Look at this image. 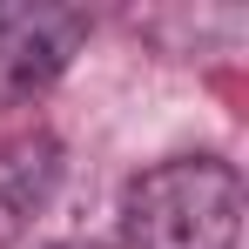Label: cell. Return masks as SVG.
<instances>
[{"instance_id": "obj_3", "label": "cell", "mask_w": 249, "mask_h": 249, "mask_svg": "<svg viewBox=\"0 0 249 249\" xmlns=\"http://www.w3.org/2000/svg\"><path fill=\"white\" fill-rule=\"evenodd\" d=\"M61 142L54 135H14V142H0V249L20 243L34 222H41V209L54 202V189H61Z\"/></svg>"}, {"instance_id": "obj_2", "label": "cell", "mask_w": 249, "mask_h": 249, "mask_svg": "<svg viewBox=\"0 0 249 249\" xmlns=\"http://www.w3.org/2000/svg\"><path fill=\"white\" fill-rule=\"evenodd\" d=\"M88 41V14L68 0H0V108H20L68 74Z\"/></svg>"}, {"instance_id": "obj_1", "label": "cell", "mask_w": 249, "mask_h": 249, "mask_svg": "<svg viewBox=\"0 0 249 249\" xmlns=\"http://www.w3.org/2000/svg\"><path fill=\"white\" fill-rule=\"evenodd\" d=\"M236 236H243V175L215 155L155 162L122 189L128 249H236Z\"/></svg>"}, {"instance_id": "obj_4", "label": "cell", "mask_w": 249, "mask_h": 249, "mask_svg": "<svg viewBox=\"0 0 249 249\" xmlns=\"http://www.w3.org/2000/svg\"><path fill=\"white\" fill-rule=\"evenodd\" d=\"M47 249H88V243H47Z\"/></svg>"}]
</instances>
